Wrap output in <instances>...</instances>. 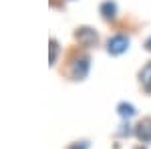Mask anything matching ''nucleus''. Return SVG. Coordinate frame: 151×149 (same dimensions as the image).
<instances>
[{
  "label": "nucleus",
  "instance_id": "nucleus-1",
  "mask_svg": "<svg viewBox=\"0 0 151 149\" xmlns=\"http://www.w3.org/2000/svg\"><path fill=\"white\" fill-rule=\"evenodd\" d=\"M129 48V38L125 35H115L107 40V50L111 55H121Z\"/></svg>",
  "mask_w": 151,
  "mask_h": 149
},
{
  "label": "nucleus",
  "instance_id": "nucleus-2",
  "mask_svg": "<svg viewBox=\"0 0 151 149\" xmlns=\"http://www.w3.org/2000/svg\"><path fill=\"white\" fill-rule=\"evenodd\" d=\"M75 38H77V40H79V45H83V46H93V45H97V40H99L97 32H95L93 28H89V26L79 28V30H77V35H75Z\"/></svg>",
  "mask_w": 151,
  "mask_h": 149
},
{
  "label": "nucleus",
  "instance_id": "nucleus-3",
  "mask_svg": "<svg viewBox=\"0 0 151 149\" xmlns=\"http://www.w3.org/2000/svg\"><path fill=\"white\" fill-rule=\"evenodd\" d=\"M87 73H89V58L87 57L77 58V60L73 63V67H70V77L75 81H83L87 77Z\"/></svg>",
  "mask_w": 151,
  "mask_h": 149
},
{
  "label": "nucleus",
  "instance_id": "nucleus-4",
  "mask_svg": "<svg viewBox=\"0 0 151 149\" xmlns=\"http://www.w3.org/2000/svg\"><path fill=\"white\" fill-rule=\"evenodd\" d=\"M137 137L143 143H149L151 141V119H143L139 125H137Z\"/></svg>",
  "mask_w": 151,
  "mask_h": 149
},
{
  "label": "nucleus",
  "instance_id": "nucleus-5",
  "mask_svg": "<svg viewBox=\"0 0 151 149\" xmlns=\"http://www.w3.org/2000/svg\"><path fill=\"white\" fill-rule=\"evenodd\" d=\"M101 14H103V18H107V20H113L117 16V4L111 2V0L103 2V4H101Z\"/></svg>",
  "mask_w": 151,
  "mask_h": 149
},
{
  "label": "nucleus",
  "instance_id": "nucleus-6",
  "mask_svg": "<svg viewBox=\"0 0 151 149\" xmlns=\"http://www.w3.org/2000/svg\"><path fill=\"white\" fill-rule=\"evenodd\" d=\"M139 79H141V85H143V89L147 93H151V63H147L143 71L139 73Z\"/></svg>",
  "mask_w": 151,
  "mask_h": 149
},
{
  "label": "nucleus",
  "instance_id": "nucleus-7",
  "mask_svg": "<svg viewBox=\"0 0 151 149\" xmlns=\"http://www.w3.org/2000/svg\"><path fill=\"white\" fill-rule=\"evenodd\" d=\"M117 111H119V115L123 117V119H131V117H135V107L131 103H119V107H117Z\"/></svg>",
  "mask_w": 151,
  "mask_h": 149
},
{
  "label": "nucleus",
  "instance_id": "nucleus-8",
  "mask_svg": "<svg viewBox=\"0 0 151 149\" xmlns=\"http://www.w3.org/2000/svg\"><path fill=\"white\" fill-rule=\"evenodd\" d=\"M57 53H58L57 40H50V65H55V63H57Z\"/></svg>",
  "mask_w": 151,
  "mask_h": 149
},
{
  "label": "nucleus",
  "instance_id": "nucleus-9",
  "mask_svg": "<svg viewBox=\"0 0 151 149\" xmlns=\"http://www.w3.org/2000/svg\"><path fill=\"white\" fill-rule=\"evenodd\" d=\"M69 149H89V143H87V141H81V143H73Z\"/></svg>",
  "mask_w": 151,
  "mask_h": 149
},
{
  "label": "nucleus",
  "instance_id": "nucleus-10",
  "mask_svg": "<svg viewBox=\"0 0 151 149\" xmlns=\"http://www.w3.org/2000/svg\"><path fill=\"white\" fill-rule=\"evenodd\" d=\"M145 48H147V50H149V53H151V36H149V38H147V40H145Z\"/></svg>",
  "mask_w": 151,
  "mask_h": 149
}]
</instances>
